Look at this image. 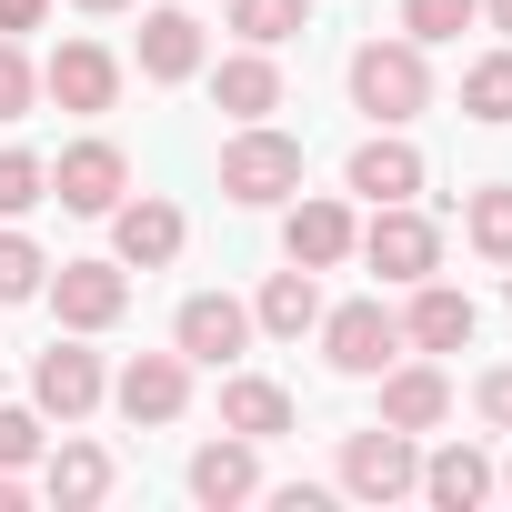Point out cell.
I'll use <instances>...</instances> for the list:
<instances>
[{"label": "cell", "instance_id": "1", "mask_svg": "<svg viewBox=\"0 0 512 512\" xmlns=\"http://www.w3.org/2000/svg\"><path fill=\"white\" fill-rule=\"evenodd\" d=\"M342 81H352V111H362L372 131H402L412 111H432V51L402 41V31H392V41H362Z\"/></svg>", "mask_w": 512, "mask_h": 512}, {"label": "cell", "instance_id": "2", "mask_svg": "<svg viewBox=\"0 0 512 512\" xmlns=\"http://www.w3.org/2000/svg\"><path fill=\"white\" fill-rule=\"evenodd\" d=\"M302 191V141L292 131H272V121H241L231 141H221V201H241V211H272V201H292Z\"/></svg>", "mask_w": 512, "mask_h": 512}, {"label": "cell", "instance_id": "3", "mask_svg": "<svg viewBox=\"0 0 512 512\" xmlns=\"http://www.w3.org/2000/svg\"><path fill=\"white\" fill-rule=\"evenodd\" d=\"M31 402H41V422H91V412L111 402V372H101L91 332H61V342L31 362Z\"/></svg>", "mask_w": 512, "mask_h": 512}, {"label": "cell", "instance_id": "4", "mask_svg": "<svg viewBox=\"0 0 512 512\" xmlns=\"http://www.w3.org/2000/svg\"><path fill=\"white\" fill-rule=\"evenodd\" d=\"M352 251H362L382 282H402V292L442 272V231H432L412 201H372V221H362V241H352Z\"/></svg>", "mask_w": 512, "mask_h": 512}, {"label": "cell", "instance_id": "5", "mask_svg": "<svg viewBox=\"0 0 512 512\" xmlns=\"http://www.w3.org/2000/svg\"><path fill=\"white\" fill-rule=\"evenodd\" d=\"M171 352H181L191 372H231V362L251 352V302H231V292H191V302L171 312Z\"/></svg>", "mask_w": 512, "mask_h": 512}, {"label": "cell", "instance_id": "6", "mask_svg": "<svg viewBox=\"0 0 512 512\" xmlns=\"http://www.w3.org/2000/svg\"><path fill=\"white\" fill-rule=\"evenodd\" d=\"M412 482H422V432L372 422V432L342 442V492H352V502H402Z\"/></svg>", "mask_w": 512, "mask_h": 512}, {"label": "cell", "instance_id": "7", "mask_svg": "<svg viewBox=\"0 0 512 512\" xmlns=\"http://www.w3.org/2000/svg\"><path fill=\"white\" fill-rule=\"evenodd\" d=\"M322 362H332L342 382H372L382 362H402V312H382V302H342V312H322Z\"/></svg>", "mask_w": 512, "mask_h": 512}, {"label": "cell", "instance_id": "8", "mask_svg": "<svg viewBox=\"0 0 512 512\" xmlns=\"http://www.w3.org/2000/svg\"><path fill=\"white\" fill-rule=\"evenodd\" d=\"M111 402H121L131 432H161V422L191 412V362H181V352H131V362L111 372Z\"/></svg>", "mask_w": 512, "mask_h": 512}, {"label": "cell", "instance_id": "9", "mask_svg": "<svg viewBox=\"0 0 512 512\" xmlns=\"http://www.w3.org/2000/svg\"><path fill=\"white\" fill-rule=\"evenodd\" d=\"M181 241H191L181 201H161V191L111 201V262H121V272H171V262H181Z\"/></svg>", "mask_w": 512, "mask_h": 512}, {"label": "cell", "instance_id": "10", "mask_svg": "<svg viewBox=\"0 0 512 512\" xmlns=\"http://www.w3.org/2000/svg\"><path fill=\"white\" fill-rule=\"evenodd\" d=\"M131 191V161H121V141H71L61 161H51V201L61 211H81V221H111V201Z\"/></svg>", "mask_w": 512, "mask_h": 512}, {"label": "cell", "instance_id": "11", "mask_svg": "<svg viewBox=\"0 0 512 512\" xmlns=\"http://www.w3.org/2000/svg\"><path fill=\"white\" fill-rule=\"evenodd\" d=\"M41 302L61 312V332H111V322L131 312V272H121V262H61V272L41 282Z\"/></svg>", "mask_w": 512, "mask_h": 512}, {"label": "cell", "instance_id": "12", "mask_svg": "<svg viewBox=\"0 0 512 512\" xmlns=\"http://www.w3.org/2000/svg\"><path fill=\"white\" fill-rule=\"evenodd\" d=\"M352 241H362V221H352V201H332V191H292V211H282V262H302V272H342L352 262Z\"/></svg>", "mask_w": 512, "mask_h": 512}, {"label": "cell", "instance_id": "13", "mask_svg": "<svg viewBox=\"0 0 512 512\" xmlns=\"http://www.w3.org/2000/svg\"><path fill=\"white\" fill-rule=\"evenodd\" d=\"M41 101H61V111H81V121H91V111H111V101H121V61H111L101 41H61V51L41 61Z\"/></svg>", "mask_w": 512, "mask_h": 512}, {"label": "cell", "instance_id": "14", "mask_svg": "<svg viewBox=\"0 0 512 512\" xmlns=\"http://www.w3.org/2000/svg\"><path fill=\"white\" fill-rule=\"evenodd\" d=\"M372 382H382V422H392V432H442V422H452V372H442L432 352H422V362H382Z\"/></svg>", "mask_w": 512, "mask_h": 512}, {"label": "cell", "instance_id": "15", "mask_svg": "<svg viewBox=\"0 0 512 512\" xmlns=\"http://www.w3.org/2000/svg\"><path fill=\"white\" fill-rule=\"evenodd\" d=\"M472 332H482V312H472V292H452V282H412V312H402V352H472Z\"/></svg>", "mask_w": 512, "mask_h": 512}, {"label": "cell", "instance_id": "16", "mask_svg": "<svg viewBox=\"0 0 512 512\" xmlns=\"http://www.w3.org/2000/svg\"><path fill=\"white\" fill-rule=\"evenodd\" d=\"M432 512H472V502H492L502 492V472H492V452L482 442H442V452H422V482H412Z\"/></svg>", "mask_w": 512, "mask_h": 512}, {"label": "cell", "instance_id": "17", "mask_svg": "<svg viewBox=\"0 0 512 512\" xmlns=\"http://www.w3.org/2000/svg\"><path fill=\"white\" fill-rule=\"evenodd\" d=\"M191 502H211V512L262 502V442H241V432L201 442V452H191Z\"/></svg>", "mask_w": 512, "mask_h": 512}, {"label": "cell", "instance_id": "18", "mask_svg": "<svg viewBox=\"0 0 512 512\" xmlns=\"http://www.w3.org/2000/svg\"><path fill=\"white\" fill-rule=\"evenodd\" d=\"M201 21L181 11V0H171V11H141V81H161V91H181V81H201Z\"/></svg>", "mask_w": 512, "mask_h": 512}, {"label": "cell", "instance_id": "19", "mask_svg": "<svg viewBox=\"0 0 512 512\" xmlns=\"http://www.w3.org/2000/svg\"><path fill=\"white\" fill-rule=\"evenodd\" d=\"M211 111H231V121H272V111H282V61H272V51H231V61H211Z\"/></svg>", "mask_w": 512, "mask_h": 512}, {"label": "cell", "instance_id": "20", "mask_svg": "<svg viewBox=\"0 0 512 512\" xmlns=\"http://www.w3.org/2000/svg\"><path fill=\"white\" fill-rule=\"evenodd\" d=\"M302 412H292V392L272 382V372H231L221 382V432H241V442H282Z\"/></svg>", "mask_w": 512, "mask_h": 512}, {"label": "cell", "instance_id": "21", "mask_svg": "<svg viewBox=\"0 0 512 512\" xmlns=\"http://www.w3.org/2000/svg\"><path fill=\"white\" fill-rule=\"evenodd\" d=\"M342 181H352L362 201H412V191H422V151H412L402 131H372V141L342 161Z\"/></svg>", "mask_w": 512, "mask_h": 512}, {"label": "cell", "instance_id": "22", "mask_svg": "<svg viewBox=\"0 0 512 512\" xmlns=\"http://www.w3.org/2000/svg\"><path fill=\"white\" fill-rule=\"evenodd\" d=\"M111 482H121V462H111L101 442H61V452H41V492H51L61 512H91V502H111Z\"/></svg>", "mask_w": 512, "mask_h": 512}, {"label": "cell", "instance_id": "23", "mask_svg": "<svg viewBox=\"0 0 512 512\" xmlns=\"http://www.w3.org/2000/svg\"><path fill=\"white\" fill-rule=\"evenodd\" d=\"M251 332H272V342H302V332H322V272H272L262 282V302H251Z\"/></svg>", "mask_w": 512, "mask_h": 512}, {"label": "cell", "instance_id": "24", "mask_svg": "<svg viewBox=\"0 0 512 512\" xmlns=\"http://www.w3.org/2000/svg\"><path fill=\"white\" fill-rule=\"evenodd\" d=\"M462 241L482 251L492 272H512V181H482V191H462Z\"/></svg>", "mask_w": 512, "mask_h": 512}, {"label": "cell", "instance_id": "25", "mask_svg": "<svg viewBox=\"0 0 512 512\" xmlns=\"http://www.w3.org/2000/svg\"><path fill=\"white\" fill-rule=\"evenodd\" d=\"M462 111H472L482 131H502V121H512V41H502V51H482V61L462 71Z\"/></svg>", "mask_w": 512, "mask_h": 512}, {"label": "cell", "instance_id": "26", "mask_svg": "<svg viewBox=\"0 0 512 512\" xmlns=\"http://www.w3.org/2000/svg\"><path fill=\"white\" fill-rule=\"evenodd\" d=\"M302 21H312V0H231V31H241L251 51H282Z\"/></svg>", "mask_w": 512, "mask_h": 512}, {"label": "cell", "instance_id": "27", "mask_svg": "<svg viewBox=\"0 0 512 512\" xmlns=\"http://www.w3.org/2000/svg\"><path fill=\"white\" fill-rule=\"evenodd\" d=\"M472 21H482V0H402V41H422V51L432 41H462Z\"/></svg>", "mask_w": 512, "mask_h": 512}, {"label": "cell", "instance_id": "28", "mask_svg": "<svg viewBox=\"0 0 512 512\" xmlns=\"http://www.w3.org/2000/svg\"><path fill=\"white\" fill-rule=\"evenodd\" d=\"M51 262H41V241L31 231H0V302H41Z\"/></svg>", "mask_w": 512, "mask_h": 512}, {"label": "cell", "instance_id": "29", "mask_svg": "<svg viewBox=\"0 0 512 512\" xmlns=\"http://www.w3.org/2000/svg\"><path fill=\"white\" fill-rule=\"evenodd\" d=\"M31 201H51V161L41 151H0V221H21Z\"/></svg>", "mask_w": 512, "mask_h": 512}, {"label": "cell", "instance_id": "30", "mask_svg": "<svg viewBox=\"0 0 512 512\" xmlns=\"http://www.w3.org/2000/svg\"><path fill=\"white\" fill-rule=\"evenodd\" d=\"M41 442H51V432H41V402H0V462L31 472V462H41Z\"/></svg>", "mask_w": 512, "mask_h": 512}, {"label": "cell", "instance_id": "31", "mask_svg": "<svg viewBox=\"0 0 512 512\" xmlns=\"http://www.w3.org/2000/svg\"><path fill=\"white\" fill-rule=\"evenodd\" d=\"M31 101H41V61H31L21 41H0V121H21Z\"/></svg>", "mask_w": 512, "mask_h": 512}, {"label": "cell", "instance_id": "32", "mask_svg": "<svg viewBox=\"0 0 512 512\" xmlns=\"http://www.w3.org/2000/svg\"><path fill=\"white\" fill-rule=\"evenodd\" d=\"M472 412H482V422H492V432H512V362H502V372H482V382H472Z\"/></svg>", "mask_w": 512, "mask_h": 512}, {"label": "cell", "instance_id": "33", "mask_svg": "<svg viewBox=\"0 0 512 512\" xmlns=\"http://www.w3.org/2000/svg\"><path fill=\"white\" fill-rule=\"evenodd\" d=\"M51 21V0H0V41H21V31H41Z\"/></svg>", "mask_w": 512, "mask_h": 512}, {"label": "cell", "instance_id": "34", "mask_svg": "<svg viewBox=\"0 0 512 512\" xmlns=\"http://www.w3.org/2000/svg\"><path fill=\"white\" fill-rule=\"evenodd\" d=\"M21 502H31V482H21L11 462H0V512H21Z\"/></svg>", "mask_w": 512, "mask_h": 512}, {"label": "cell", "instance_id": "35", "mask_svg": "<svg viewBox=\"0 0 512 512\" xmlns=\"http://www.w3.org/2000/svg\"><path fill=\"white\" fill-rule=\"evenodd\" d=\"M482 21H492V31H502V41H512V0H482Z\"/></svg>", "mask_w": 512, "mask_h": 512}, {"label": "cell", "instance_id": "36", "mask_svg": "<svg viewBox=\"0 0 512 512\" xmlns=\"http://www.w3.org/2000/svg\"><path fill=\"white\" fill-rule=\"evenodd\" d=\"M71 11H101V21H111V11H131V0H71Z\"/></svg>", "mask_w": 512, "mask_h": 512}, {"label": "cell", "instance_id": "37", "mask_svg": "<svg viewBox=\"0 0 512 512\" xmlns=\"http://www.w3.org/2000/svg\"><path fill=\"white\" fill-rule=\"evenodd\" d=\"M502 492H512V462H502Z\"/></svg>", "mask_w": 512, "mask_h": 512}]
</instances>
